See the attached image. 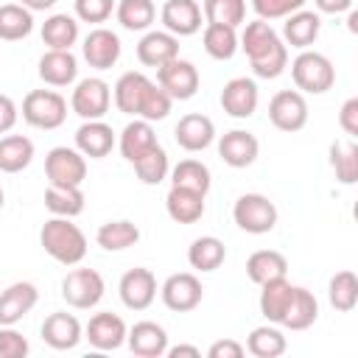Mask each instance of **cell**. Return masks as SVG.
<instances>
[{
	"mask_svg": "<svg viewBox=\"0 0 358 358\" xmlns=\"http://www.w3.org/2000/svg\"><path fill=\"white\" fill-rule=\"evenodd\" d=\"M268 120L280 131H299L308 123V101L299 90H280L268 101Z\"/></svg>",
	"mask_w": 358,
	"mask_h": 358,
	"instance_id": "obj_11",
	"label": "cell"
},
{
	"mask_svg": "<svg viewBox=\"0 0 358 358\" xmlns=\"http://www.w3.org/2000/svg\"><path fill=\"white\" fill-rule=\"evenodd\" d=\"M78 76V59L70 50H48L39 59V78L50 87H70Z\"/></svg>",
	"mask_w": 358,
	"mask_h": 358,
	"instance_id": "obj_26",
	"label": "cell"
},
{
	"mask_svg": "<svg viewBox=\"0 0 358 358\" xmlns=\"http://www.w3.org/2000/svg\"><path fill=\"white\" fill-rule=\"evenodd\" d=\"M112 145H115V131L103 117L101 120H84L76 131V148L90 159L106 157L112 151Z\"/></svg>",
	"mask_w": 358,
	"mask_h": 358,
	"instance_id": "obj_25",
	"label": "cell"
},
{
	"mask_svg": "<svg viewBox=\"0 0 358 358\" xmlns=\"http://www.w3.org/2000/svg\"><path fill=\"white\" fill-rule=\"evenodd\" d=\"M20 6H25L28 11H48L56 6V0H20Z\"/></svg>",
	"mask_w": 358,
	"mask_h": 358,
	"instance_id": "obj_55",
	"label": "cell"
},
{
	"mask_svg": "<svg viewBox=\"0 0 358 358\" xmlns=\"http://www.w3.org/2000/svg\"><path fill=\"white\" fill-rule=\"evenodd\" d=\"M109 103H112V87L98 76L81 78L70 95V109L84 120H101L109 112Z\"/></svg>",
	"mask_w": 358,
	"mask_h": 358,
	"instance_id": "obj_7",
	"label": "cell"
},
{
	"mask_svg": "<svg viewBox=\"0 0 358 358\" xmlns=\"http://www.w3.org/2000/svg\"><path fill=\"white\" fill-rule=\"evenodd\" d=\"M95 241H98V246L106 249V252H123V249H129V246H134V243L140 241V229H137V224H131V221H126V218H120V221H106V224L98 227Z\"/></svg>",
	"mask_w": 358,
	"mask_h": 358,
	"instance_id": "obj_36",
	"label": "cell"
},
{
	"mask_svg": "<svg viewBox=\"0 0 358 358\" xmlns=\"http://www.w3.org/2000/svg\"><path fill=\"white\" fill-rule=\"evenodd\" d=\"M179 56V36L168 31H145L137 42V59L145 67H162L165 62Z\"/></svg>",
	"mask_w": 358,
	"mask_h": 358,
	"instance_id": "obj_23",
	"label": "cell"
},
{
	"mask_svg": "<svg viewBox=\"0 0 358 358\" xmlns=\"http://www.w3.org/2000/svg\"><path fill=\"white\" fill-rule=\"evenodd\" d=\"M42 42L48 50H70L78 42V20L70 14H50L42 22Z\"/></svg>",
	"mask_w": 358,
	"mask_h": 358,
	"instance_id": "obj_32",
	"label": "cell"
},
{
	"mask_svg": "<svg viewBox=\"0 0 358 358\" xmlns=\"http://www.w3.org/2000/svg\"><path fill=\"white\" fill-rule=\"evenodd\" d=\"M291 78L299 92L322 95L336 84V67L333 62L319 50H302L291 62Z\"/></svg>",
	"mask_w": 358,
	"mask_h": 358,
	"instance_id": "obj_3",
	"label": "cell"
},
{
	"mask_svg": "<svg viewBox=\"0 0 358 358\" xmlns=\"http://www.w3.org/2000/svg\"><path fill=\"white\" fill-rule=\"evenodd\" d=\"M308 0H252V8L260 20H282L299 8H305Z\"/></svg>",
	"mask_w": 358,
	"mask_h": 358,
	"instance_id": "obj_47",
	"label": "cell"
},
{
	"mask_svg": "<svg viewBox=\"0 0 358 358\" xmlns=\"http://www.w3.org/2000/svg\"><path fill=\"white\" fill-rule=\"evenodd\" d=\"M224 260H227V246L215 235H201L187 249V263L196 271H215Z\"/></svg>",
	"mask_w": 358,
	"mask_h": 358,
	"instance_id": "obj_35",
	"label": "cell"
},
{
	"mask_svg": "<svg viewBox=\"0 0 358 358\" xmlns=\"http://www.w3.org/2000/svg\"><path fill=\"white\" fill-rule=\"evenodd\" d=\"M106 282L95 268H73L62 280V296L76 310H90L103 299Z\"/></svg>",
	"mask_w": 358,
	"mask_h": 358,
	"instance_id": "obj_6",
	"label": "cell"
},
{
	"mask_svg": "<svg viewBox=\"0 0 358 358\" xmlns=\"http://www.w3.org/2000/svg\"><path fill=\"white\" fill-rule=\"evenodd\" d=\"M291 294H294V285L285 277H277V280L263 282L260 285V313L271 324H280L282 316H285V308L291 302Z\"/></svg>",
	"mask_w": 358,
	"mask_h": 358,
	"instance_id": "obj_31",
	"label": "cell"
},
{
	"mask_svg": "<svg viewBox=\"0 0 358 358\" xmlns=\"http://www.w3.org/2000/svg\"><path fill=\"white\" fill-rule=\"evenodd\" d=\"M131 165H134V173L140 176L143 185H159V182L168 176V171H171L168 154H165V148H162L159 143H157L151 151H145L140 159H134Z\"/></svg>",
	"mask_w": 358,
	"mask_h": 358,
	"instance_id": "obj_44",
	"label": "cell"
},
{
	"mask_svg": "<svg viewBox=\"0 0 358 358\" xmlns=\"http://www.w3.org/2000/svg\"><path fill=\"white\" fill-rule=\"evenodd\" d=\"M34 159V143L25 134H6L0 137V171L20 173Z\"/></svg>",
	"mask_w": 358,
	"mask_h": 358,
	"instance_id": "obj_34",
	"label": "cell"
},
{
	"mask_svg": "<svg viewBox=\"0 0 358 358\" xmlns=\"http://www.w3.org/2000/svg\"><path fill=\"white\" fill-rule=\"evenodd\" d=\"M28 350V338L14 330V324H0V358H25Z\"/></svg>",
	"mask_w": 358,
	"mask_h": 358,
	"instance_id": "obj_48",
	"label": "cell"
},
{
	"mask_svg": "<svg viewBox=\"0 0 358 358\" xmlns=\"http://www.w3.org/2000/svg\"><path fill=\"white\" fill-rule=\"evenodd\" d=\"M34 31V11H28L20 3L0 6V39L20 42Z\"/></svg>",
	"mask_w": 358,
	"mask_h": 358,
	"instance_id": "obj_38",
	"label": "cell"
},
{
	"mask_svg": "<svg viewBox=\"0 0 358 358\" xmlns=\"http://www.w3.org/2000/svg\"><path fill=\"white\" fill-rule=\"evenodd\" d=\"M201 14H204V22L238 28L246 20V0H204Z\"/></svg>",
	"mask_w": 358,
	"mask_h": 358,
	"instance_id": "obj_45",
	"label": "cell"
},
{
	"mask_svg": "<svg viewBox=\"0 0 358 358\" xmlns=\"http://www.w3.org/2000/svg\"><path fill=\"white\" fill-rule=\"evenodd\" d=\"M151 84H154V81H151L145 73H140V70L123 73V76L115 81V90H112V98H115L117 112L137 117V115H140V103H143L145 92L151 90Z\"/></svg>",
	"mask_w": 358,
	"mask_h": 358,
	"instance_id": "obj_21",
	"label": "cell"
},
{
	"mask_svg": "<svg viewBox=\"0 0 358 358\" xmlns=\"http://www.w3.org/2000/svg\"><path fill=\"white\" fill-rule=\"evenodd\" d=\"M115 17L126 31H148L157 20L154 0H117Z\"/></svg>",
	"mask_w": 358,
	"mask_h": 358,
	"instance_id": "obj_37",
	"label": "cell"
},
{
	"mask_svg": "<svg viewBox=\"0 0 358 358\" xmlns=\"http://www.w3.org/2000/svg\"><path fill=\"white\" fill-rule=\"evenodd\" d=\"M322 14H344L352 8V0H313Z\"/></svg>",
	"mask_w": 358,
	"mask_h": 358,
	"instance_id": "obj_53",
	"label": "cell"
},
{
	"mask_svg": "<svg viewBox=\"0 0 358 358\" xmlns=\"http://www.w3.org/2000/svg\"><path fill=\"white\" fill-rule=\"evenodd\" d=\"M235 224L249 235H266L277 227V207L263 193H243L232 207Z\"/></svg>",
	"mask_w": 358,
	"mask_h": 358,
	"instance_id": "obj_5",
	"label": "cell"
},
{
	"mask_svg": "<svg viewBox=\"0 0 358 358\" xmlns=\"http://www.w3.org/2000/svg\"><path fill=\"white\" fill-rule=\"evenodd\" d=\"M243 352H246V347L241 341H235V338H218V341L210 344L207 358H243Z\"/></svg>",
	"mask_w": 358,
	"mask_h": 358,
	"instance_id": "obj_51",
	"label": "cell"
},
{
	"mask_svg": "<svg viewBox=\"0 0 358 358\" xmlns=\"http://www.w3.org/2000/svg\"><path fill=\"white\" fill-rule=\"evenodd\" d=\"M173 140L185 151H204L215 140V123L201 112H190V115L179 117V123L173 129Z\"/></svg>",
	"mask_w": 358,
	"mask_h": 358,
	"instance_id": "obj_17",
	"label": "cell"
},
{
	"mask_svg": "<svg viewBox=\"0 0 358 358\" xmlns=\"http://www.w3.org/2000/svg\"><path fill=\"white\" fill-rule=\"evenodd\" d=\"M159 20L165 25L168 34L173 36H193L201 31V6L196 0H165L162 11H159Z\"/></svg>",
	"mask_w": 358,
	"mask_h": 358,
	"instance_id": "obj_15",
	"label": "cell"
},
{
	"mask_svg": "<svg viewBox=\"0 0 358 358\" xmlns=\"http://www.w3.org/2000/svg\"><path fill=\"white\" fill-rule=\"evenodd\" d=\"M238 48H243V53L249 56L252 73L257 78H277L288 67V45L280 39L268 20L257 17L246 22L243 34L238 36Z\"/></svg>",
	"mask_w": 358,
	"mask_h": 358,
	"instance_id": "obj_1",
	"label": "cell"
},
{
	"mask_svg": "<svg viewBox=\"0 0 358 358\" xmlns=\"http://www.w3.org/2000/svg\"><path fill=\"white\" fill-rule=\"evenodd\" d=\"M117 294H120V302L129 308V310H145L151 308V302L157 299V277L151 268H129L120 282H117Z\"/></svg>",
	"mask_w": 358,
	"mask_h": 358,
	"instance_id": "obj_12",
	"label": "cell"
},
{
	"mask_svg": "<svg viewBox=\"0 0 358 358\" xmlns=\"http://www.w3.org/2000/svg\"><path fill=\"white\" fill-rule=\"evenodd\" d=\"M45 176L48 185H84L87 179V157L78 148L56 145L45 157Z\"/></svg>",
	"mask_w": 358,
	"mask_h": 358,
	"instance_id": "obj_8",
	"label": "cell"
},
{
	"mask_svg": "<svg viewBox=\"0 0 358 358\" xmlns=\"http://www.w3.org/2000/svg\"><path fill=\"white\" fill-rule=\"evenodd\" d=\"M22 120L34 129H59L67 120V101L56 90H31L22 98Z\"/></svg>",
	"mask_w": 358,
	"mask_h": 358,
	"instance_id": "obj_4",
	"label": "cell"
},
{
	"mask_svg": "<svg viewBox=\"0 0 358 358\" xmlns=\"http://www.w3.org/2000/svg\"><path fill=\"white\" fill-rule=\"evenodd\" d=\"M159 296H162V302H165L168 310L187 313V310H196L201 305L204 288H201V280L193 271H176V274H171L162 282Z\"/></svg>",
	"mask_w": 358,
	"mask_h": 358,
	"instance_id": "obj_10",
	"label": "cell"
},
{
	"mask_svg": "<svg viewBox=\"0 0 358 358\" xmlns=\"http://www.w3.org/2000/svg\"><path fill=\"white\" fill-rule=\"evenodd\" d=\"M115 11V0H76V17L81 22H106Z\"/></svg>",
	"mask_w": 358,
	"mask_h": 358,
	"instance_id": "obj_49",
	"label": "cell"
},
{
	"mask_svg": "<svg viewBox=\"0 0 358 358\" xmlns=\"http://www.w3.org/2000/svg\"><path fill=\"white\" fill-rule=\"evenodd\" d=\"M260 154V143L252 131L243 129H232L227 134H221L218 140V157L229 165V168H249Z\"/></svg>",
	"mask_w": 358,
	"mask_h": 358,
	"instance_id": "obj_20",
	"label": "cell"
},
{
	"mask_svg": "<svg viewBox=\"0 0 358 358\" xmlns=\"http://www.w3.org/2000/svg\"><path fill=\"white\" fill-rule=\"evenodd\" d=\"M120 39L115 31L109 28H92L87 36H84V45H81V53H84V62L95 70H109L117 64L120 59Z\"/></svg>",
	"mask_w": 358,
	"mask_h": 358,
	"instance_id": "obj_14",
	"label": "cell"
},
{
	"mask_svg": "<svg viewBox=\"0 0 358 358\" xmlns=\"http://www.w3.org/2000/svg\"><path fill=\"white\" fill-rule=\"evenodd\" d=\"M350 31H352V34L358 31V14H355L352 8H350Z\"/></svg>",
	"mask_w": 358,
	"mask_h": 358,
	"instance_id": "obj_56",
	"label": "cell"
},
{
	"mask_svg": "<svg viewBox=\"0 0 358 358\" xmlns=\"http://www.w3.org/2000/svg\"><path fill=\"white\" fill-rule=\"evenodd\" d=\"M126 344L140 358H162L168 352V333L162 324L145 319V322H137L126 333Z\"/></svg>",
	"mask_w": 358,
	"mask_h": 358,
	"instance_id": "obj_22",
	"label": "cell"
},
{
	"mask_svg": "<svg viewBox=\"0 0 358 358\" xmlns=\"http://www.w3.org/2000/svg\"><path fill=\"white\" fill-rule=\"evenodd\" d=\"M257 103H260L257 84L252 78H246V76L229 78L224 84V90H221V109L229 117H252Z\"/></svg>",
	"mask_w": 358,
	"mask_h": 358,
	"instance_id": "obj_16",
	"label": "cell"
},
{
	"mask_svg": "<svg viewBox=\"0 0 358 358\" xmlns=\"http://www.w3.org/2000/svg\"><path fill=\"white\" fill-rule=\"evenodd\" d=\"M84 338V327L81 322L67 313V310H56L50 316H45L42 322V341L53 350H73L78 347V341Z\"/></svg>",
	"mask_w": 358,
	"mask_h": 358,
	"instance_id": "obj_18",
	"label": "cell"
},
{
	"mask_svg": "<svg viewBox=\"0 0 358 358\" xmlns=\"http://www.w3.org/2000/svg\"><path fill=\"white\" fill-rule=\"evenodd\" d=\"M157 145V134H154V126L143 117H134L131 123L123 126L120 131V140H117V148L123 154L126 162H134L140 159L145 151H151Z\"/></svg>",
	"mask_w": 358,
	"mask_h": 358,
	"instance_id": "obj_27",
	"label": "cell"
},
{
	"mask_svg": "<svg viewBox=\"0 0 358 358\" xmlns=\"http://www.w3.org/2000/svg\"><path fill=\"white\" fill-rule=\"evenodd\" d=\"M285 274H288V260L277 249H257L246 260V277L255 285H263V282L277 280V277H285Z\"/></svg>",
	"mask_w": 358,
	"mask_h": 358,
	"instance_id": "obj_30",
	"label": "cell"
},
{
	"mask_svg": "<svg viewBox=\"0 0 358 358\" xmlns=\"http://www.w3.org/2000/svg\"><path fill=\"white\" fill-rule=\"evenodd\" d=\"M330 168L336 171V179L341 185L358 182V145L350 140L330 143Z\"/></svg>",
	"mask_w": 358,
	"mask_h": 358,
	"instance_id": "obj_43",
	"label": "cell"
},
{
	"mask_svg": "<svg viewBox=\"0 0 358 358\" xmlns=\"http://www.w3.org/2000/svg\"><path fill=\"white\" fill-rule=\"evenodd\" d=\"M17 117H20L17 103H14L8 95H3V92H0V134L11 131V129H14V123H17Z\"/></svg>",
	"mask_w": 358,
	"mask_h": 358,
	"instance_id": "obj_52",
	"label": "cell"
},
{
	"mask_svg": "<svg viewBox=\"0 0 358 358\" xmlns=\"http://www.w3.org/2000/svg\"><path fill=\"white\" fill-rule=\"evenodd\" d=\"M327 299L336 310L350 313L358 305V277H355V271H350V268L336 271L327 282Z\"/></svg>",
	"mask_w": 358,
	"mask_h": 358,
	"instance_id": "obj_42",
	"label": "cell"
},
{
	"mask_svg": "<svg viewBox=\"0 0 358 358\" xmlns=\"http://www.w3.org/2000/svg\"><path fill=\"white\" fill-rule=\"evenodd\" d=\"M157 84L173 98V101H187L199 92V67L187 59H171L162 67H157Z\"/></svg>",
	"mask_w": 358,
	"mask_h": 358,
	"instance_id": "obj_9",
	"label": "cell"
},
{
	"mask_svg": "<svg viewBox=\"0 0 358 358\" xmlns=\"http://www.w3.org/2000/svg\"><path fill=\"white\" fill-rule=\"evenodd\" d=\"M243 347H246V352H252L255 358H277V355L285 352L288 341H285V336H282L280 327H274V324H260V327H255V330L249 333V338H246Z\"/></svg>",
	"mask_w": 358,
	"mask_h": 358,
	"instance_id": "obj_41",
	"label": "cell"
},
{
	"mask_svg": "<svg viewBox=\"0 0 358 358\" xmlns=\"http://www.w3.org/2000/svg\"><path fill=\"white\" fill-rule=\"evenodd\" d=\"M126 333H129L126 322L117 313H112V310H101V313L90 316V322L84 327V338L95 350H101V352H109V350L123 347L126 344Z\"/></svg>",
	"mask_w": 358,
	"mask_h": 358,
	"instance_id": "obj_13",
	"label": "cell"
},
{
	"mask_svg": "<svg viewBox=\"0 0 358 358\" xmlns=\"http://www.w3.org/2000/svg\"><path fill=\"white\" fill-rule=\"evenodd\" d=\"M316 319H319V302H316L313 291H308L302 285H294L291 302H288L285 316H282L280 324L288 327V330H308Z\"/></svg>",
	"mask_w": 358,
	"mask_h": 358,
	"instance_id": "obj_29",
	"label": "cell"
},
{
	"mask_svg": "<svg viewBox=\"0 0 358 358\" xmlns=\"http://www.w3.org/2000/svg\"><path fill=\"white\" fill-rule=\"evenodd\" d=\"M171 103H173V98H171L159 84H151V90L145 92V98H143V103H140V115H137V117H143V120H148V123L162 120V117H168Z\"/></svg>",
	"mask_w": 358,
	"mask_h": 358,
	"instance_id": "obj_46",
	"label": "cell"
},
{
	"mask_svg": "<svg viewBox=\"0 0 358 358\" xmlns=\"http://www.w3.org/2000/svg\"><path fill=\"white\" fill-rule=\"evenodd\" d=\"M36 302H39V291H36L34 282H25V280L11 282L0 294V324H17V322H22L34 310Z\"/></svg>",
	"mask_w": 358,
	"mask_h": 358,
	"instance_id": "obj_19",
	"label": "cell"
},
{
	"mask_svg": "<svg viewBox=\"0 0 358 358\" xmlns=\"http://www.w3.org/2000/svg\"><path fill=\"white\" fill-rule=\"evenodd\" d=\"M3 204H6V193H3V185H0V210H3Z\"/></svg>",
	"mask_w": 358,
	"mask_h": 358,
	"instance_id": "obj_57",
	"label": "cell"
},
{
	"mask_svg": "<svg viewBox=\"0 0 358 358\" xmlns=\"http://www.w3.org/2000/svg\"><path fill=\"white\" fill-rule=\"evenodd\" d=\"M39 243L62 266H78L87 255V235L81 232L78 224H73V218H62V215H53L42 224Z\"/></svg>",
	"mask_w": 358,
	"mask_h": 358,
	"instance_id": "obj_2",
	"label": "cell"
},
{
	"mask_svg": "<svg viewBox=\"0 0 358 358\" xmlns=\"http://www.w3.org/2000/svg\"><path fill=\"white\" fill-rule=\"evenodd\" d=\"M319 31H322V17L316 11H294L285 17L282 22V42L291 45V48H299V50H308L316 39H319Z\"/></svg>",
	"mask_w": 358,
	"mask_h": 358,
	"instance_id": "obj_24",
	"label": "cell"
},
{
	"mask_svg": "<svg viewBox=\"0 0 358 358\" xmlns=\"http://www.w3.org/2000/svg\"><path fill=\"white\" fill-rule=\"evenodd\" d=\"M338 126L344 129V134L355 137L358 134V98H347L338 109Z\"/></svg>",
	"mask_w": 358,
	"mask_h": 358,
	"instance_id": "obj_50",
	"label": "cell"
},
{
	"mask_svg": "<svg viewBox=\"0 0 358 358\" xmlns=\"http://www.w3.org/2000/svg\"><path fill=\"white\" fill-rule=\"evenodd\" d=\"M204 193L187 190V187H173L165 196V210L176 224H196L204 215Z\"/></svg>",
	"mask_w": 358,
	"mask_h": 358,
	"instance_id": "obj_28",
	"label": "cell"
},
{
	"mask_svg": "<svg viewBox=\"0 0 358 358\" xmlns=\"http://www.w3.org/2000/svg\"><path fill=\"white\" fill-rule=\"evenodd\" d=\"M201 42H204L207 56H213L218 62H227V59H232L238 53V31L229 28V25L207 22L204 34H201Z\"/></svg>",
	"mask_w": 358,
	"mask_h": 358,
	"instance_id": "obj_39",
	"label": "cell"
},
{
	"mask_svg": "<svg viewBox=\"0 0 358 358\" xmlns=\"http://www.w3.org/2000/svg\"><path fill=\"white\" fill-rule=\"evenodd\" d=\"M165 355H171V358H201V350L193 347V344H176V347H168Z\"/></svg>",
	"mask_w": 358,
	"mask_h": 358,
	"instance_id": "obj_54",
	"label": "cell"
},
{
	"mask_svg": "<svg viewBox=\"0 0 358 358\" xmlns=\"http://www.w3.org/2000/svg\"><path fill=\"white\" fill-rule=\"evenodd\" d=\"M45 207L50 210V215L76 218L84 213V193L78 185H48Z\"/></svg>",
	"mask_w": 358,
	"mask_h": 358,
	"instance_id": "obj_33",
	"label": "cell"
},
{
	"mask_svg": "<svg viewBox=\"0 0 358 358\" xmlns=\"http://www.w3.org/2000/svg\"><path fill=\"white\" fill-rule=\"evenodd\" d=\"M171 185L173 187H187V190H196V193H210V168L201 162V159H182L171 168Z\"/></svg>",
	"mask_w": 358,
	"mask_h": 358,
	"instance_id": "obj_40",
	"label": "cell"
}]
</instances>
